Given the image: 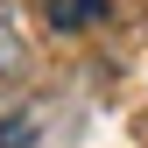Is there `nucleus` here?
Masks as SVG:
<instances>
[{"mask_svg":"<svg viewBox=\"0 0 148 148\" xmlns=\"http://www.w3.org/2000/svg\"><path fill=\"white\" fill-rule=\"evenodd\" d=\"M21 71H28V35L14 21V7L0 0V78H21Z\"/></svg>","mask_w":148,"mask_h":148,"instance_id":"obj_1","label":"nucleus"},{"mask_svg":"<svg viewBox=\"0 0 148 148\" xmlns=\"http://www.w3.org/2000/svg\"><path fill=\"white\" fill-rule=\"evenodd\" d=\"M113 0H49V28H85L92 14H106Z\"/></svg>","mask_w":148,"mask_h":148,"instance_id":"obj_2","label":"nucleus"}]
</instances>
